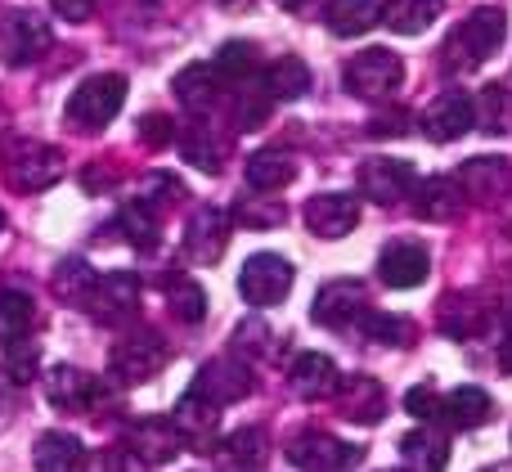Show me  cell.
I'll use <instances>...</instances> for the list:
<instances>
[{
	"mask_svg": "<svg viewBox=\"0 0 512 472\" xmlns=\"http://www.w3.org/2000/svg\"><path fill=\"white\" fill-rule=\"evenodd\" d=\"M504 36H508L504 9H472V14L450 32V41H445L441 54H445L450 68L468 72V68H481V63L504 45Z\"/></svg>",
	"mask_w": 512,
	"mask_h": 472,
	"instance_id": "1",
	"label": "cell"
},
{
	"mask_svg": "<svg viewBox=\"0 0 512 472\" xmlns=\"http://www.w3.org/2000/svg\"><path fill=\"white\" fill-rule=\"evenodd\" d=\"M126 104V77L122 72H95L68 95V122L77 131H104Z\"/></svg>",
	"mask_w": 512,
	"mask_h": 472,
	"instance_id": "2",
	"label": "cell"
},
{
	"mask_svg": "<svg viewBox=\"0 0 512 472\" xmlns=\"http://www.w3.org/2000/svg\"><path fill=\"white\" fill-rule=\"evenodd\" d=\"M342 81H346V90L360 99H391L400 90V81H405V63H400V54L387 50V45H369V50H360L346 63Z\"/></svg>",
	"mask_w": 512,
	"mask_h": 472,
	"instance_id": "3",
	"label": "cell"
},
{
	"mask_svg": "<svg viewBox=\"0 0 512 472\" xmlns=\"http://www.w3.org/2000/svg\"><path fill=\"white\" fill-rule=\"evenodd\" d=\"M63 171V158L54 144H36V140H23L5 153V185L9 189H23V194H41L59 180Z\"/></svg>",
	"mask_w": 512,
	"mask_h": 472,
	"instance_id": "4",
	"label": "cell"
},
{
	"mask_svg": "<svg viewBox=\"0 0 512 472\" xmlns=\"http://www.w3.org/2000/svg\"><path fill=\"white\" fill-rule=\"evenodd\" d=\"M239 293L248 306H256V311L279 306L283 297L292 293V266L279 257V252H256V257H248L239 270Z\"/></svg>",
	"mask_w": 512,
	"mask_h": 472,
	"instance_id": "5",
	"label": "cell"
},
{
	"mask_svg": "<svg viewBox=\"0 0 512 472\" xmlns=\"http://www.w3.org/2000/svg\"><path fill=\"white\" fill-rule=\"evenodd\" d=\"M167 365V347H162L158 333H135V338H122L108 356V378L122 387H140L149 383L158 369Z\"/></svg>",
	"mask_w": 512,
	"mask_h": 472,
	"instance_id": "6",
	"label": "cell"
},
{
	"mask_svg": "<svg viewBox=\"0 0 512 472\" xmlns=\"http://www.w3.org/2000/svg\"><path fill=\"white\" fill-rule=\"evenodd\" d=\"M135 306H140V279L131 270H104L95 275L81 311H90L99 324H122L126 315H135Z\"/></svg>",
	"mask_w": 512,
	"mask_h": 472,
	"instance_id": "7",
	"label": "cell"
},
{
	"mask_svg": "<svg viewBox=\"0 0 512 472\" xmlns=\"http://www.w3.org/2000/svg\"><path fill=\"white\" fill-rule=\"evenodd\" d=\"M50 41H54V32L45 18H36V14L0 18V63H9V68L36 63L45 50H50Z\"/></svg>",
	"mask_w": 512,
	"mask_h": 472,
	"instance_id": "8",
	"label": "cell"
},
{
	"mask_svg": "<svg viewBox=\"0 0 512 472\" xmlns=\"http://www.w3.org/2000/svg\"><path fill=\"white\" fill-rule=\"evenodd\" d=\"M477 126V99L463 90H445L432 99V108L423 113V135L432 144H454Z\"/></svg>",
	"mask_w": 512,
	"mask_h": 472,
	"instance_id": "9",
	"label": "cell"
},
{
	"mask_svg": "<svg viewBox=\"0 0 512 472\" xmlns=\"http://www.w3.org/2000/svg\"><path fill=\"white\" fill-rule=\"evenodd\" d=\"M414 167L405 158H369L360 167V194L378 207H396L400 198L414 194Z\"/></svg>",
	"mask_w": 512,
	"mask_h": 472,
	"instance_id": "10",
	"label": "cell"
},
{
	"mask_svg": "<svg viewBox=\"0 0 512 472\" xmlns=\"http://www.w3.org/2000/svg\"><path fill=\"white\" fill-rule=\"evenodd\" d=\"M355 459H360V450L342 446V441L328 437V432H297V437L288 441V464H297L306 472H346Z\"/></svg>",
	"mask_w": 512,
	"mask_h": 472,
	"instance_id": "11",
	"label": "cell"
},
{
	"mask_svg": "<svg viewBox=\"0 0 512 472\" xmlns=\"http://www.w3.org/2000/svg\"><path fill=\"white\" fill-rule=\"evenodd\" d=\"M364 311H369V293H364L360 279H333L315 297V324H324V329H346Z\"/></svg>",
	"mask_w": 512,
	"mask_h": 472,
	"instance_id": "12",
	"label": "cell"
},
{
	"mask_svg": "<svg viewBox=\"0 0 512 472\" xmlns=\"http://www.w3.org/2000/svg\"><path fill=\"white\" fill-rule=\"evenodd\" d=\"M194 387L207 396V401H216L225 410V405L243 401V396L252 392V369L243 365V360H234V356H216V360H207V365L198 369Z\"/></svg>",
	"mask_w": 512,
	"mask_h": 472,
	"instance_id": "13",
	"label": "cell"
},
{
	"mask_svg": "<svg viewBox=\"0 0 512 472\" xmlns=\"http://www.w3.org/2000/svg\"><path fill=\"white\" fill-rule=\"evenodd\" d=\"M225 243H230V212L221 207H198L185 225V248L198 266H216L225 257Z\"/></svg>",
	"mask_w": 512,
	"mask_h": 472,
	"instance_id": "14",
	"label": "cell"
},
{
	"mask_svg": "<svg viewBox=\"0 0 512 472\" xmlns=\"http://www.w3.org/2000/svg\"><path fill=\"white\" fill-rule=\"evenodd\" d=\"M360 225V198L355 194H315L306 203V230L319 239H346Z\"/></svg>",
	"mask_w": 512,
	"mask_h": 472,
	"instance_id": "15",
	"label": "cell"
},
{
	"mask_svg": "<svg viewBox=\"0 0 512 472\" xmlns=\"http://www.w3.org/2000/svg\"><path fill=\"white\" fill-rule=\"evenodd\" d=\"M171 90H176V99L189 113H212V108L221 104V95L230 90V81L216 72V63H189V68L176 72Z\"/></svg>",
	"mask_w": 512,
	"mask_h": 472,
	"instance_id": "16",
	"label": "cell"
},
{
	"mask_svg": "<svg viewBox=\"0 0 512 472\" xmlns=\"http://www.w3.org/2000/svg\"><path fill=\"white\" fill-rule=\"evenodd\" d=\"M427 270H432V257H427L423 243H391V248H382L378 257V275L387 288H418L427 279Z\"/></svg>",
	"mask_w": 512,
	"mask_h": 472,
	"instance_id": "17",
	"label": "cell"
},
{
	"mask_svg": "<svg viewBox=\"0 0 512 472\" xmlns=\"http://www.w3.org/2000/svg\"><path fill=\"white\" fill-rule=\"evenodd\" d=\"M459 189L463 198H472V203H490V198L508 194L512 185V162L508 158H468L459 167Z\"/></svg>",
	"mask_w": 512,
	"mask_h": 472,
	"instance_id": "18",
	"label": "cell"
},
{
	"mask_svg": "<svg viewBox=\"0 0 512 472\" xmlns=\"http://www.w3.org/2000/svg\"><path fill=\"white\" fill-rule=\"evenodd\" d=\"M126 446L135 450V455L144 459V464H171V459L180 455V446H185V437L176 432V423H162V419H140L131 423V432H126Z\"/></svg>",
	"mask_w": 512,
	"mask_h": 472,
	"instance_id": "19",
	"label": "cell"
},
{
	"mask_svg": "<svg viewBox=\"0 0 512 472\" xmlns=\"http://www.w3.org/2000/svg\"><path fill=\"white\" fill-rule=\"evenodd\" d=\"M337 383H342L337 365L328 356H319V351L297 356L292 360V369H288V387L301 396V401H328V396L337 392Z\"/></svg>",
	"mask_w": 512,
	"mask_h": 472,
	"instance_id": "20",
	"label": "cell"
},
{
	"mask_svg": "<svg viewBox=\"0 0 512 472\" xmlns=\"http://www.w3.org/2000/svg\"><path fill=\"white\" fill-rule=\"evenodd\" d=\"M45 396H50L54 410L72 414V410H90L95 396H99V387H95V378L81 374L77 365H54L50 374H45Z\"/></svg>",
	"mask_w": 512,
	"mask_h": 472,
	"instance_id": "21",
	"label": "cell"
},
{
	"mask_svg": "<svg viewBox=\"0 0 512 472\" xmlns=\"http://www.w3.org/2000/svg\"><path fill=\"white\" fill-rule=\"evenodd\" d=\"M333 401L342 405V414H346V419H355V423H378L382 410H387L382 387L373 383V378H364V374L342 378V383H337V392H333Z\"/></svg>",
	"mask_w": 512,
	"mask_h": 472,
	"instance_id": "22",
	"label": "cell"
},
{
	"mask_svg": "<svg viewBox=\"0 0 512 472\" xmlns=\"http://www.w3.org/2000/svg\"><path fill=\"white\" fill-rule=\"evenodd\" d=\"M400 450L418 472H445V464H450V432H445V423H423V428H414L400 441Z\"/></svg>",
	"mask_w": 512,
	"mask_h": 472,
	"instance_id": "23",
	"label": "cell"
},
{
	"mask_svg": "<svg viewBox=\"0 0 512 472\" xmlns=\"http://www.w3.org/2000/svg\"><path fill=\"white\" fill-rule=\"evenodd\" d=\"M414 212L423 221H454L463 212V189L450 176H432L414 185Z\"/></svg>",
	"mask_w": 512,
	"mask_h": 472,
	"instance_id": "24",
	"label": "cell"
},
{
	"mask_svg": "<svg viewBox=\"0 0 512 472\" xmlns=\"http://www.w3.org/2000/svg\"><path fill=\"white\" fill-rule=\"evenodd\" d=\"M490 414H495V401L481 387H454L450 396H441V423L454 432L481 428V423H490Z\"/></svg>",
	"mask_w": 512,
	"mask_h": 472,
	"instance_id": "25",
	"label": "cell"
},
{
	"mask_svg": "<svg viewBox=\"0 0 512 472\" xmlns=\"http://www.w3.org/2000/svg\"><path fill=\"white\" fill-rule=\"evenodd\" d=\"M216 419H221V405L207 401L198 387H189V392L176 401V410H171V423H176V432L185 441H198V437L207 441L216 432Z\"/></svg>",
	"mask_w": 512,
	"mask_h": 472,
	"instance_id": "26",
	"label": "cell"
},
{
	"mask_svg": "<svg viewBox=\"0 0 512 472\" xmlns=\"http://www.w3.org/2000/svg\"><path fill=\"white\" fill-rule=\"evenodd\" d=\"M86 450L72 432H41L32 446V468L36 472H77Z\"/></svg>",
	"mask_w": 512,
	"mask_h": 472,
	"instance_id": "27",
	"label": "cell"
},
{
	"mask_svg": "<svg viewBox=\"0 0 512 472\" xmlns=\"http://www.w3.org/2000/svg\"><path fill=\"white\" fill-rule=\"evenodd\" d=\"M117 230L131 248L140 252H153L158 248V234H162V221H158V207L144 203V198H131V203L117 207Z\"/></svg>",
	"mask_w": 512,
	"mask_h": 472,
	"instance_id": "28",
	"label": "cell"
},
{
	"mask_svg": "<svg viewBox=\"0 0 512 472\" xmlns=\"http://www.w3.org/2000/svg\"><path fill=\"white\" fill-rule=\"evenodd\" d=\"M292 180H297V158L288 149H261L248 158V185L261 194H279Z\"/></svg>",
	"mask_w": 512,
	"mask_h": 472,
	"instance_id": "29",
	"label": "cell"
},
{
	"mask_svg": "<svg viewBox=\"0 0 512 472\" xmlns=\"http://www.w3.org/2000/svg\"><path fill=\"white\" fill-rule=\"evenodd\" d=\"M441 9H445V0H387L378 18L396 36H418V32H427V27L441 18Z\"/></svg>",
	"mask_w": 512,
	"mask_h": 472,
	"instance_id": "30",
	"label": "cell"
},
{
	"mask_svg": "<svg viewBox=\"0 0 512 472\" xmlns=\"http://www.w3.org/2000/svg\"><path fill=\"white\" fill-rule=\"evenodd\" d=\"M378 0H328L324 5V23L333 36H364L378 23Z\"/></svg>",
	"mask_w": 512,
	"mask_h": 472,
	"instance_id": "31",
	"label": "cell"
},
{
	"mask_svg": "<svg viewBox=\"0 0 512 472\" xmlns=\"http://www.w3.org/2000/svg\"><path fill=\"white\" fill-rule=\"evenodd\" d=\"M32 324H36L32 297L18 293V288H0V347L23 342L27 333H32Z\"/></svg>",
	"mask_w": 512,
	"mask_h": 472,
	"instance_id": "32",
	"label": "cell"
},
{
	"mask_svg": "<svg viewBox=\"0 0 512 472\" xmlns=\"http://www.w3.org/2000/svg\"><path fill=\"white\" fill-rule=\"evenodd\" d=\"M265 90H270V99H301L310 90V68L306 59H292V54H283V59H274L270 68L261 72Z\"/></svg>",
	"mask_w": 512,
	"mask_h": 472,
	"instance_id": "33",
	"label": "cell"
},
{
	"mask_svg": "<svg viewBox=\"0 0 512 472\" xmlns=\"http://www.w3.org/2000/svg\"><path fill=\"white\" fill-rule=\"evenodd\" d=\"M270 104L274 99L261 77L239 81V86H234V126H239V131H256V126L270 117Z\"/></svg>",
	"mask_w": 512,
	"mask_h": 472,
	"instance_id": "34",
	"label": "cell"
},
{
	"mask_svg": "<svg viewBox=\"0 0 512 472\" xmlns=\"http://www.w3.org/2000/svg\"><path fill=\"white\" fill-rule=\"evenodd\" d=\"M95 275L99 270L90 266V261H81V257H68L59 270H54V297L59 302H68V306H81L86 302V293H90V284H95Z\"/></svg>",
	"mask_w": 512,
	"mask_h": 472,
	"instance_id": "35",
	"label": "cell"
},
{
	"mask_svg": "<svg viewBox=\"0 0 512 472\" xmlns=\"http://www.w3.org/2000/svg\"><path fill=\"white\" fill-rule=\"evenodd\" d=\"M355 324H360V333L369 342H387V347H409V342H414V320H405V315L364 311Z\"/></svg>",
	"mask_w": 512,
	"mask_h": 472,
	"instance_id": "36",
	"label": "cell"
},
{
	"mask_svg": "<svg viewBox=\"0 0 512 472\" xmlns=\"http://www.w3.org/2000/svg\"><path fill=\"white\" fill-rule=\"evenodd\" d=\"M176 144L180 153H185V162H194V167H203L207 176H216L221 171V144H216V135L207 131V126H185V131H176Z\"/></svg>",
	"mask_w": 512,
	"mask_h": 472,
	"instance_id": "37",
	"label": "cell"
},
{
	"mask_svg": "<svg viewBox=\"0 0 512 472\" xmlns=\"http://www.w3.org/2000/svg\"><path fill=\"white\" fill-rule=\"evenodd\" d=\"M225 468L230 472H261V459H265V432L261 428H243L225 441Z\"/></svg>",
	"mask_w": 512,
	"mask_h": 472,
	"instance_id": "38",
	"label": "cell"
},
{
	"mask_svg": "<svg viewBox=\"0 0 512 472\" xmlns=\"http://www.w3.org/2000/svg\"><path fill=\"white\" fill-rule=\"evenodd\" d=\"M216 72H221L230 86H239V81L256 77V45L252 41H225L221 50H216Z\"/></svg>",
	"mask_w": 512,
	"mask_h": 472,
	"instance_id": "39",
	"label": "cell"
},
{
	"mask_svg": "<svg viewBox=\"0 0 512 472\" xmlns=\"http://www.w3.org/2000/svg\"><path fill=\"white\" fill-rule=\"evenodd\" d=\"M171 315H176L180 324H203V315H207V293L194 284V279H176L171 284Z\"/></svg>",
	"mask_w": 512,
	"mask_h": 472,
	"instance_id": "40",
	"label": "cell"
},
{
	"mask_svg": "<svg viewBox=\"0 0 512 472\" xmlns=\"http://www.w3.org/2000/svg\"><path fill=\"white\" fill-rule=\"evenodd\" d=\"M230 221L234 225H248V230H270V225L283 221V207L270 203V198H239Z\"/></svg>",
	"mask_w": 512,
	"mask_h": 472,
	"instance_id": "41",
	"label": "cell"
},
{
	"mask_svg": "<svg viewBox=\"0 0 512 472\" xmlns=\"http://www.w3.org/2000/svg\"><path fill=\"white\" fill-rule=\"evenodd\" d=\"M445 333H454V338H472V333L486 324V311L481 306H468V302H445Z\"/></svg>",
	"mask_w": 512,
	"mask_h": 472,
	"instance_id": "42",
	"label": "cell"
},
{
	"mask_svg": "<svg viewBox=\"0 0 512 472\" xmlns=\"http://www.w3.org/2000/svg\"><path fill=\"white\" fill-rule=\"evenodd\" d=\"M140 140L149 144V149H167V144H176V122H171L167 113H144L140 117Z\"/></svg>",
	"mask_w": 512,
	"mask_h": 472,
	"instance_id": "43",
	"label": "cell"
},
{
	"mask_svg": "<svg viewBox=\"0 0 512 472\" xmlns=\"http://www.w3.org/2000/svg\"><path fill=\"white\" fill-rule=\"evenodd\" d=\"M9 356H5V369H9V378H14V383H32V374H36V347L32 342H9Z\"/></svg>",
	"mask_w": 512,
	"mask_h": 472,
	"instance_id": "44",
	"label": "cell"
},
{
	"mask_svg": "<svg viewBox=\"0 0 512 472\" xmlns=\"http://www.w3.org/2000/svg\"><path fill=\"white\" fill-rule=\"evenodd\" d=\"M405 410L414 414L418 423H441V396L423 383V387H414V392L405 396Z\"/></svg>",
	"mask_w": 512,
	"mask_h": 472,
	"instance_id": "45",
	"label": "cell"
},
{
	"mask_svg": "<svg viewBox=\"0 0 512 472\" xmlns=\"http://www.w3.org/2000/svg\"><path fill=\"white\" fill-rule=\"evenodd\" d=\"M508 90L504 86H486L481 95V117H486V131H508Z\"/></svg>",
	"mask_w": 512,
	"mask_h": 472,
	"instance_id": "46",
	"label": "cell"
},
{
	"mask_svg": "<svg viewBox=\"0 0 512 472\" xmlns=\"http://www.w3.org/2000/svg\"><path fill=\"white\" fill-rule=\"evenodd\" d=\"M409 126H414V113H409V108H391V113L373 117L369 135H378V140H396V135H405Z\"/></svg>",
	"mask_w": 512,
	"mask_h": 472,
	"instance_id": "47",
	"label": "cell"
},
{
	"mask_svg": "<svg viewBox=\"0 0 512 472\" xmlns=\"http://www.w3.org/2000/svg\"><path fill=\"white\" fill-rule=\"evenodd\" d=\"M54 14L68 18V23H86L90 14H95V0H50Z\"/></svg>",
	"mask_w": 512,
	"mask_h": 472,
	"instance_id": "48",
	"label": "cell"
},
{
	"mask_svg": "<svg viewBox=\"0 0 512 472\" xmlns=\"http://www.w3.org/2000/svg\"><path fill=\"white\" fill-rule=\"evenodd\" d=\"M86 472H126V450H95Z\"/></svg>",
	"mask_w": 512,
	"mask_h": 472,
	"instance_id": "49",
	"label": "cell"
},
{
	"mask_svg": "<svg viewBox=\"0 0 512 472\" xmlns=\"http://www.w3.org/2000/svg\"><path fill=\"white\" fill-rule=\"evenodd\" d=\"M499 369H504V374H512V333L504 342H499Z\"/></svg>",
	"mask_w": 512,
	"mask_h": 472,
	"instance_id": "50",
	"label": "cell"
},
{
	"mask_svg": "<svg viewBox=\"0 0 512 472\" xmlns=\"http://www.w3.org/2000/svg\"><path fill=\"white\" fill-rule=\"evenodd\" d=\"M216 5H221V9H248L252 0H216Z\"/></svg>",
	"mask_w": 512,
	"mask_h": 472,
	"instance_id": "51",
	"label": "cell"
},
{
	"mask_svg": "<svg viewBox=\"0 0 512 472\" xmlns=\"http://www.w3.org/2000/svg\"><path fill=\"white\" fill-rule=\"evenodd\" d=\"M0 230H5V212H0Z\"/></svg>",
	"mask_w": 512,
	"mask_h": 472,
	"instance_id": "52",
	"label": "cell"
},
{
	"mask_svg": "<svg viewBox=\"0 0 512 472\" xmlns=\"http://www.w3.org/2000/svg\"><path fill=\"white\" fill-rule=\"evenodd\" d=\"M387 472H400V468H387Z\"/></svg>",
	"mask_w": 512,
	"mask_h": 472,
	"instance_id": "53",
	"label": "cell"
}]
</instances>
